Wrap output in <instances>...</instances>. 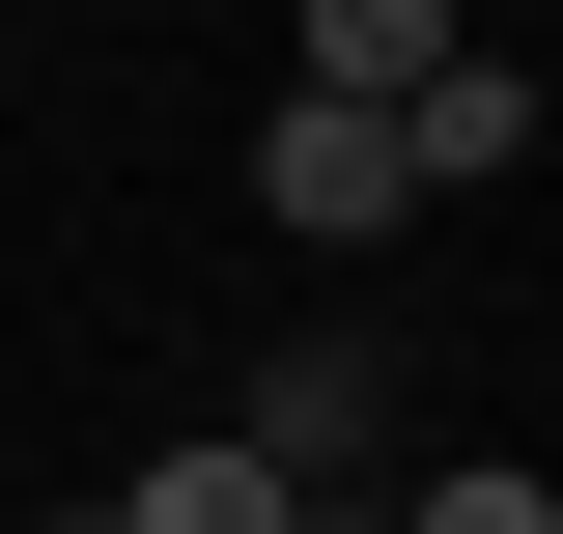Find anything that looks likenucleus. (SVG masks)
Wrapping results in <instances>:
<instances>
[{
    "mask_svg": "<svg viewBox=\"0 0 563 534\" xmlns=\"http://www.w3.org/2000/svg\"><path fill=\"white\" fill-rule=\"evenodd\" d=\"M310 534H366V507H310Z\"/></svg>",
    "mask_w": 563,
    "mask_h": 534,
    "instance_id": "nucleus-8",
    "label": "nucleus"
},
{
    "mask_svg": "<svg viewBox=\"0 0 563 534\" xmlns=\"http://www.w3.org/2000/svg\"><path fill=\"white\" fill-rule=\"evenodd\" d=\"M366 534H563V478H536V450H422Z\"/></svg>",
    "mask_w": 563,
    "mask_h": 534,
    "instance_id": "nucleus-6",
    "label": "nucleus"
},
{
    "mask_svg": "<svg viewBox=\"0 0 563 534\" xmlns=\"http://www.w3.org/2000/svg\"><path fill=\"white\" fill-rule=\"evenodd\" d=\"M225 450H254L282 507H366V450H395V366H366L339 310H310V337H254V394H225Z\"/></svg>",
    "mask_w": 563,
    "mask_h": 534,
    "instance_id": "nucleus-1",
    "label": "nucleus"
},
{
    "mask_svg": "<svg viewBox=\"0 0 563 534\" xmlns=\"http://www.w3.org/2000/svg\"><path fill=\"white\" fill-rule=\"evenodd\" d=\"M0 534H29V507H0Z\"/></svg>",
    "mask_w": 563,
    "mask_h": 534,
    "instance_id": "nucleus-9",
    "label": "nucleus"
},
{
    "mask_svg": "<svg viewBox=\"0 0 563 534\" xmlns=\"http://www.w3.org/2000/svg\"><path fill=\"white\" fill-rule=\"evenodd\" d=\"M395 169H422V198H479V169H563V85L451 29V85H422V113H395Z\"/></svg>",
    "mask_w": 563,
    "mask_h": 534,
    "instance_id": "nucleus-3",
    "label": "nucleus"
},
{
    "mask_svg": "<svg viewBox=\"0 0 563 534\" xmlns=\"http://www.w3.org/2000/svg\"><path fill=\"white\" fill-rule=\"evenodd\" d=\"M310 113H422V85H451V0H310Z\"/></svg>",
    "mask_w": 563,
    "mask_h": 534,
    "instance_id": "nucleus-4",
    "label": "nucleus"
},
{
    "mask_svg": "<svg viewBox=\"0 0 563 534\" xmlns=\"http://www.w3.org/2000/svg\"><path fill=\"white\" fill-rule=\"evenodd\" d=\"M29 534H113V507H29Z\"/></svg>",
    "mask_w": 563,
    "mask_h": 534,
    "instance_id": "nucleus-7",
    "label": "nucleus"
},
{
    "mask_svg": "<svg viewBox=\"0 0 563 534\" xmlns=\"http://www.w3.org/2000/svg\"><path fill=\"white\" fill-rule=\"evenodd\" d=\"M113 534H310V507H282V478L198 422V450H141V478H113Z\"/></svg>",
    "mask_w": 563,
    "mask_h": 534,
    "instance_id": "nucleus-5",
    "label": "nucleus"
},
{
    "mask_svg": "<svg viewBox=\"0 0 563 534\" xmlns=\"http://www.w3.org/2000/svg\"><path fill=\"white\" fill-rule=\"evenodd\" d=\"M254 225H282V254H395V225H422L395 113H310V85H282V113H254Z\"/></svg>",
    "mask_w": 563,
    "mask_h": 534,
    "instance_id": "nucleus-2",
    "label": "nucleus"
}]
</instances>
